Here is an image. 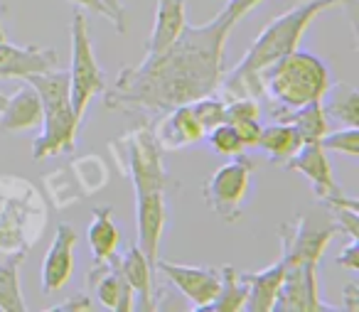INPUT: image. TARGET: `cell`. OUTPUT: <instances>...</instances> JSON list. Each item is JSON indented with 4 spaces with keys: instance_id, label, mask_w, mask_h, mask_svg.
<instances>
[{
    "instance_id": "1",
    "label": "cell",
    "mask_w": 359,
    "mask_h": 312,
    "mask_svg": "<svg viewBox=\"0 0 359 312\" xmlns=\"http://www.w3.org/2000/svg\"><path fill=\"white\" fill-rule=\"evenodd\" d=\"M236 20L226 11L205 25H185L170 47L145 55L135 67H123L104 89L109 109H138L163 116L175 106L215 94L224 76V45Z\"/></svg>"
},
{
    "instance_id": "2",
    "label": "cell",
    "mask_w": 359,
    "mask_h": 312,
    "mask_svg": "<svg viewBox=\"0 0 359 312\" xmlns=\"http://www.w3.org/2000/svg\"><path fill=\"white\" fill-rule=\"evenodd\" d=\"M357 8V0H300L298 6H293L288 13L273 18L269 25L264 27L259 37L251 42L249 52L244 60L234 67V69L224 72L219 89L226 96L236 99V96H261L259 84V72L273 65L276 60L285 57L288 52L298 50V42L303 40L308 25L320 15V13L330 11V8Z\"/></svg>"
},
{
    "instance_id": "3",
    "label": "cell",
    "mask_w": 359,
    "mask_h": 312,
    "mask_svg": "<svg viewBox=\"0 0 359 312\" xmlns=\"http://www.w3.org/2000/svg\"><path fill=\"white\" fill-rule=\"evenodd\" d=\"M261 96L276 111H288L310 101H323L330 86V72L323 60L310 52L293 50L259 72Z\"/></svg>"
},
{
    "instance_id": "4",
    "label": "cell",
    "mask_w": 359,
    "mask_h": 312,
    "mask_svg": "<svg viewBox=\"0 0 359 312\" xmlns=\"http://www.w3.org/2000/svg\"><path fill=\"white\" fill-rule=\"evenodd\" d=\"M25 81L35 86L42 101L40 135L32 143V158L45 160L62 153H72L76 145V121L69 104V72L50 69L42 74H30Z\"/></svg>"
},
{
    "instance_id": "5",
    "label": "cell",
    "mask_w": 359,
    "mask_h": 312,
    "mask_svg": "<svg viewBox=\"0 0 359 312\" xmlns=\"http://www.w3.org/2000/svg\"><path fill=\"white\" fill-rule=\"evenodd\" d=\"M47 224L45 197L15 175H0V251L27 253Z\"/></svg>"
},
{
    "instance_id": "6",
    "label": "cell",
    "mask_w": 359,
    "mask_h": 312,
    "mask_svg": "<svg viewBox=\"0 0 359 312\" xmlns=\"http://www.w3.org/2000/svg\"><path fill=\"white\" fill-rule=\"evenodd\" d=\"M109 150L118 165V172L133 182V192L135 189H165L168 192V187L172 184L163 165V150L153 135V126H135L121 138L111 140Z\"/></svg>"
},
{
    "instance_id": "7",
    "label": "cell",
    "mask_w": 359,
    "mask_h": 312,
    "mask_svg": "<svg viewBox=\"0 0 359 312\" xmlns=\"http://www.w3.org/2000/svg\"><path fill=\"white\" fill-rule=\"evenodd\" d=\"M106 79L91 47L89 25L81 8L72 13V67H69V104L76 121L81 123L91 99L104 94Z\"/></svg>"
},
{
    "instance_id": "8",
    "label": "cell",
    "mask_w": 359,
    "mask_h": 312,
    "mask_svg": "<svg viewBox=\"0 0 359 312\" xmlns=\"http://www.w3.org/2000/svg\"><path fill=\"white\" fill-rule=\"evenodd\" d=\"M251 175H254V163L249 158L234 155L229 163H224L219 170L210 175V179L202 187L207 207L226 224H234L241 217V204L249 192Z\"/></svg>"
},
{
    "instance_id": "9",
    "label": "cell",
    "mask_w": 359,
    "mask_h": 312,
    "mask_svg": "<svg viewBox=\"0 0 359 312\" xmlns=\"http://www.w3.org/2000/svg\"><path fill=\"white\" fill-rule=\"evenodd\" d=\"M339 233L337 224H313L308 214L285 222L278 229L280 236V258L285 261V266L293 263H320L323 253L327 251L330 241ZM342 236V233H339Z\"/></svg>"
},
{
    "instance_id": "10",
    "label": "cell",
    "mask_w": 359,
    "mask_h": 312,
    "mask_svg": "<svg viewBox=\"0 0 359 312\" xmlns=\"http://www.w3.org/2000/svg\"><path fill=\"white\" fill-rule=\"evenodd\" d=\"M273 312H337L320 295L318 263H293L285 266L283 285L276 297Z\"/></svg>"
},
{
    "instance_id": "11",
    "label": "cell",
    "mask_w": 359,
    "mask_h": 312,
    "mask_svg": "<svg viewBox=\"0 0 359 312\" xmlns=\"http://www.w3.org/2000/svg\"><path fill=\"white\" fill-rule=\"evenodd\" d=\"M155 271L163 273L168 283L180 290L192 302V310L200 312L205 305H210L217 297L222 285V268L212 266H182V263L160 261L155 263Z\"/></svg>"
},
{
    "instance_id": "12",
    "label": "cell",
    "mask_w": 359,
    "mask_h": 312,
    "mask_svg": "<svg viewBox=\"0 0 359 312\" xmlns=\"http://www.w3.org/2000/svg\"><path fill=\"white\" fill-rule=\"evenodd\" d=\"M165 189H138L135 192V226H138V248L155 268L160 251V238L165 231Z\"/></svg>"
},
{
    "instance_id": "13",
    "label": "cell",
    "mask_w": 359,
    "mask_h": 312,
    "mask_svg": "<svg viewBox=\"0 0 359 312\" xmlns=\"http://www.w3.org/2000/svg\"><path fill=\"white\" fill-rule=\"evenodd\" d=\"M285 170L290 172H300L303 177H308L313 194L320 202H330V199L339 197L342 187L334 182L332 168H330L327 150L320 145V140H308L298 148V153L285 163Z\"/></svg>"
},
{
    "instance_id": "14",
    "label": "cell",
    "mask_w": 359,
    "mask_h": 312,
    "mask_svg": "<svg viewBox=\"0 0 359 312\" xmlns=\"http://www.w3.org/2000/svg\"><path fill=\"white\" fill-rule=\"evenodd\" d=\"M76 238L79 236H76L72 224H57L50 251L42 261V290H45V295H55L69 283L72 271H74Z\"/></svg>"
},
{
    "instance_id": "15",
    "label": "cell",
    "mask_w": 359,
    "mask_h": 312,
    "mask_svg": "<svg viewBox=\"0 0 359 312\" xmlns=\"http://www.w3.org/2000/svg\"><path fill=\"white\" fill-rule=\"evenodd\" d=\"M57 65H60V55L52 47H20L0 40V79H27L30 74L57 69Z\"/></svg>"
},
{
    "instance_id": "16",
    "label": "cell",
    "mask_w": 359,
    "mask_h": 312,
    "mask_svg": "<svg viewBox=\"0 0 359 312\" xmlns=\"http://www.w3.org/2000/svg\"><path fill=\"white\" fill-rule=\"evenodd\" d=\"M153 135L158 140L160 150H180L187 148V145L200 143L207 133L200 121H197L192 106L182 104L165 111L163 116H158V121L153 126Z\"/></svg>"
},
{
    "instance_id": "17",
    "label": "cell",
    "mask_w": 359,
    "mask_h": 312,
    "mask_svg": "<svg viewBox=\"0 0 359 312\" xmlns=\"http://www.w3.org/2000/svg\"><path fill=\"white\" fill-rule=\"evenodd\" d=\"M89 287L104 310H114V312L135 310V292L126 283V278L118 273V268H116V256L111 261L94 263V268L89 271Z\"/></svg>"
},
{
    "instance_id": "18",
    "label": "cell",
    "mask_w": 359,
    "mask_h": 312,
    "mask_svg": "<svg viewBox=\"0 0 359 312\" xmlns=\"http://www.w3.org/2000/svg\"><path fill=\"white\" fill-rule=\"evenodd\" d=\"M42 123V101L35 86L27 81L13 96H6V106L0 109V133H20L35 130Z\"/></svg>"
},
{
    "instance_id": "19",
    "label": "cell",
    "mask_w": 359,
    "mask_h": 312,
    "mask_svg": "<svg viewBox=\"0 0 359 312\" xmlns=\"http://www.w3.org/2000/svg\"><path fill=\"white\" fill-rule=\"evenodd\" d=\"M116 268H118V273L126 278V283L133 287L135 302H140V305H135V307H140V310H145V312H153L155 310V295H153L155 268L150 266L148 258L143 256L138 243H133L123 256H116Z\"/></svg>"
},
{
    "instance_id": "20",
    "label": "cell",
    "mask_w": 359,
    "mask_h": 312,
    "mask_svg": "<svg viewBox=\"0 0 359 312\" xmlns=\"http://www.w3.org/2000/svg\"><path fill=\"white\" fill-rule=\"evenodd\" d=\"M187 0H158L155 8V22L153 32H150L148 42H145V55H155L170 47L180 37V32L185 30L187 18H185Z\"/></svg>"
},
{
    "instance_id": "21",
    "label": "cell",
    "mask_w": 359,
    "mask_h": 312,
    "mask_svg": "<svg viewBox=\"0 0 359 312\" xmlns=\"http://www.w3.org/2000/svg\"><path fill=\"white\" fill-rule=\"evenodd\" d=\"M285 276V261L278 258L273 266L264 268L259 273H244L246 285H249V295H246V312H273L276 297L283 285Z\"/></svg>"
},
{
    "instance_id": "22",
    "label": "cell",
    "mask_w": 359,
    "mask_h": 312,
    "mask_svg": "<svg viewBox=\"0 0 359 312\" xmlns=\"http://www.w3.org/2000/svg\"><path fill=\"white\" fill-rule=\"evenodd\" d=\"M86 238H89L91 253H94V263L111 261L116 256L121 233L114 222V209L96 207L91 212V224H89V231H86Z\"/></svg>"
},
{
    "instance_id": "23",
    "label": "cell",
    "mask_w": 359,
    "mask_h": 312,
    "mask_svg": "<svg viewBox=\"0 0 359 312\" xmlns=\"http://www.w3.org/2000/svg\"><path fill=\"white\" fill-rule=\"evenodd\" d=\"M300 145H303V138H300L298 130H295L290 123L276 121V123L261 128L256 148L264 150L273 165H285L295 153H298Z\"/></svg>"
},
{
    "instance_id": "24",
    "label": "cell",
    "mask_w": 359,
    "mask_h": 312,
    "mask_svg": "<svg viewBox=\"0 0 359 312\" xmlns=\"http://www.w3.org/2000/svg\"><path fill=\"white\" fill-rule=\"evenodd\" d=\"M273 121L293 126L300 133V138H303V143H308V140H320L330 130L327 116H325V111H323V101H310V104L298 106V109L276 111Z\"/></svg>"
},
{
    "instance_id": "25",
    "label": "cell",
    "mask_w": 359,
    "mask_h": 312,
    "mask_svg": "<svg viewBox=\"0 0 359 312\" xmlns=\"http://www.w3.org/2000/svg\"><path fill=\"white\" fill-rule=\"evenodd\" d=\"M246 295H249V285H246L244 273H239L234 266H224L219 292L200 312H241L246 305Z\"/></svg>"
},
{
    "instance_id": "26",
    "label": "cell",
    "mask_w": 359,
    "mask_h": 312,
    "mask_svg": "<svg viewBox=\"0 0 359 312\" xmlns=\"http://www.w3.org/2000/svg\"><path fill=\"white\" fill-rule=\"evenodd\" d=\"M25 253H8L0 258V312H25L20 290V263Z\"/></svg>"
},
{
    "instance_id": "27",
    "label": "cell",
    "mask_w": 359,
    "mask_h": 312,
    "mask_svg": "<svg viewBox=\"0 0 359 312\" xmlns=\"http://www.w3.org/2000/svg\"><path fill=\"white\" fill-rule=\"evenodd\" d=\"M323 111L327 118H334L344 126L359 128V91L349 84H334L325 91Z\"/></svg>"
},
{
    "instance_id": "28",
    "label": "cell",
    "mask_w": 359,
    "mask_h": 312,
    "mask_svg": "<svg viewBox=\"0 0 359 312\" xmlns=\"http://www.w3.org/2000/svg\"><path fill=\"white\" fill-rule=\"evenodd\" d=\"M69 170L74 175L76 184L81 187V192H84V199L109 184V168L99 155H84V158L72 160Z\"/></svg>"
},
{
    "instance_id": "29",
    "label": "cell",
    "mask_w": 359,
    "mask_h": 312,
    "mask_svg": "<svg viewBox=\"0 0 359 312\" xmlns=\"http://www.w3.org/2000/svg\"><path fill=\"white\" fill-rule=\"evenodd\" d=\"M42 182H45L47 199H50L57 209H67L84 199V192H81V187L76 184L69 168H60V170H55V172L45 175Z\"/></svg>"
},
{
    "instance_id": "30",
    "label": "cell",
    "mask_w": 359,
    "mask_h": 312,
    "mask_svg": "<svg viewBox=\"0 0 359 312\" xmlns=\"http://www.w3.org/2000/svg\"><path fill=\"white\" fill-rule=\"evenodd\" d=\"M192 111H195L197 121L202 123V128H205V133H210L215 126L224 123V111H226V101L219 99L215 94H207V96H200V99L190 101Z\"/></svg>"
},
{
    "instance_id": "31",
    "label": "cell",
    "mask_w": 359,
    "mask_h": 312,
    "mask_svg": "<svg viewBox=\"0 0 359 312\" xmlns=\"http://www.w3.org/2000/svg\"><path fill=\"white\" fill-rule=\"evenodd\" d=\"M207 138H210L212 150H215L217 155H224V158H234V155H241L246 150L239 133H236V128L231 123H226V121L215 126V128L207 133Z\"/></svg>"
},
{
    "instance_id": "32",
    "label": "cell",
    "mask_w": 359,
    "mask_h": 312,
    "mask_svg": "<svg viewBox=\"0 0 359 312\" xmlns=\"http://www.w3.org/2000/svg\"><path fill=\"white\" fill-rule=\"evenodd\" d=\"M320 145L325 150H337V153H344L349 158H357L359 155V128L357 126H347L342 130H334V133H325L320 138Z\"/></svg>"
},
{
    "instance_id": "33",
    "label": "cell",
    "mask_w": 359,
    "mask_h": 312,
    "mask_svg": "<svg viewBox=\"0 0 359 312\" xmlns=\"http://www.w3.org/2000/svg\"><path fill=\"white\" fill-rule=\"evenodd\" d=\"M224 121L226 123H236V121H261L259 99H254V96H236V99L226 101Z\"/></svg>"
},
{
    "instance_id": "34",
    "label": "cell",
    "mask_w": 359,
    "mask_h": 312,
    "mask_svg": "<svg viewBox=\"0 0 359 312\" xmlns=\"http://www.w3.org/2000/svg\"><path fill=\"white\" fill-rule=\"evenodd\" d=\"M94 310H99V307L91 302V297L84 295V292H76L69 300H65L62 305L50 307L47 312H94Z\"/></svg>"
},
{
    "instance_id": "35",
    "label": "cell",
    "mask_w": 359,
    "mask_h": 312,
    "mask_svg": "<svg viewBox=\"0 0 359 312\" xmlns=\"http://www.w3.org/2000/svg\"><path fill=\"white\" fill-rule=\"evenodd\" d=\"M236 128V133H239L241 143H244V148H256V143H259V135H261V121H236V123H231Z\"/></svg>"
},
{
    "instance_id": "36",
    "label": "cell",
    "mask_w": 359,
    "mask_h": 312,
    "mask_svg": "<svg viewBox=\"0 0 359 312\" xmlns=\"http://www.w3.org/2000/svg\"><path fill=\"white\" fill-rule=\"evenodd\" d=\"M337 266L347 271H359V238H349L347 246L339 251Z\"/></svg>"
},
{
    "instance_id": "37",
    "label": "cell",
    "mask_w": 359,
    "mask_h": 312,
    "mask_svg": "<svg viewBox=\"0 0 359 312\" xmlns=\"http://www.w3.org/2000/svg\"><path fill=\"white\" fill-rule=\"evenodd\" d=\"M339 310H349V312H357L359 310V283L357 280H349L342 290V305Z\"/></svg>"
},
{
    "instance_id": "38",
    "label": "cell",
    "mask_w": 359,
    "mask_h": 312,
    "mask_svg": "<svg viewBox=\"0 0 359 312\" xmlns=\"http://www.w3.org/2000/svg\"><path fill=\"white\" fill-rule=\"evenodd\" d=\"M69 3H74V6L81 8V11H89V13H94V15L104 18V20L114 22V15H111L109 8H106L101 0H69Z\"/></svg>"
},
{
    "instance_id": "39",
    "label": "cell",
    "mask_w": 359,
    "mask_h": 312,
    "mask_svg": "<svg viewBox=\"0 0 359 312\" xmlns=\"http://www.w3.org/2000/svg\"><path fill=\"white\" fill-rule=\"evenodd\" d=\"M106 8H109V13L114 15V27L116 32H126V20H123V3L121 0H101Z\"/></svg>"
},
{
    "instance_id": "40",
    "label": "cell",
    "mask_w": 359,
    "mask_h": 312,
    "mask_svg": "<svg viewBox=\"0 0 359 312\" xmlns=\"http://www.w3.org/2000/svg\"><path fill=\"white\" fill-rule=\"evenodd\" d=\"M3 15H6V8L0 6V40H6V27H3Z\"/></svg>"
},
{
    "instance_id": "41",
    "label": "cell",
    "mask_w": 359,
    "mask_h": 312,
    "mask_svg": "<svg viewBox=\"0 0 359 312\" xmlns=\"http://www.w3.org/2000/svg\"><path fill=\"white\" fill-rule=\"evenodd\" d=\"M3 106H6V96L0 94V109H3Z\"/></svg>"
},
{
    "instance_id": "42",
    "label": "cell",
    "mask_w": 359,
    "mask_h": 312,
    "mask_svg": "<svg viewBox=\"0 0 359 312\" xmlns=\"http://www.w3.org/2000/svg\"><path fill=\"white\" fill-rule=\"evenodd\" d=\"M3 256H8V253H3V251H0V258H3Z\"/></svg>"
}]
</instances>
